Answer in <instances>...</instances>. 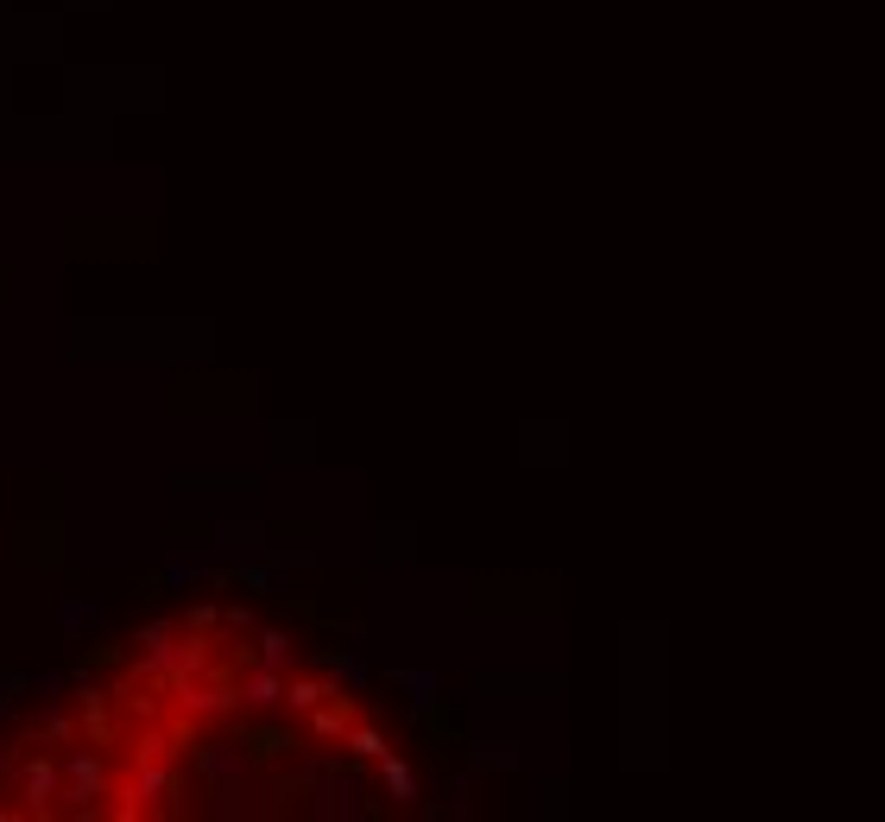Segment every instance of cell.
<instances>
[{"mask_svg": "<svg viewBox=\"0 0 885 822\" xmlns=\"http://www.w3.org/2000/svg\"><path fill=\"white\" fill-rule=\"evenodd\" d=\"M58 620H63V633H70V639H82V633H96V627H101V614H96L89 601H63Z\"/></svg>", "mask_w": 885, "mask_h": 822, "instance_id": "8992f818", "label": "cell"}, {"mask_svg": "<svg viewBox=\"0 0 885 822\" xmlns=\"http://www.w3.org/2000/svg\"><path fill=\"white\" fill-rule=\"evenodd\" d=\"M63 797V765L45 760V753H32V760L20 765V810L26 816H51Z\"/></svg>", "mask_w": 885, "mask_h": 822, "instance_id": "7a4b0ae2", "label": "cell"}, {"mask_svg": "<svg viewBox=\"0 0 885 822\" xmlns=\"http://www.w3.org/2000/svg\"><path fill=\"white\" fill-rule=\"evenodd\" d=\"M278 696H285V684H278V671H273V665L259 671V677H247V684H240V703H254V708H273Z\"/></svg>", "mask_w": 885, "mask_h": 822, "instance_id": "5b68a950", "label": "cell"}, {"mask_svg": "<svg viewBox=\"0 0 885 822\" xmlns=\"http://www.w3.org/2000/svg\"><path fill=\"white\" fill-rule=\"evenodd\" d=\"M32 689H39L45 703H58V696H63V677H58V671H45V677H32Z\"/></svg>", "mask_w": 885, "mask_h": 822, "instance_id": "8fae6325", "label": "cell"}, {"mask_svg": "<svg viewBox=\"0 0 885 822\" xmlns=\"http://www.w3.org/2000/svg\"><path fill=\"white\" fill-rule=\"evenodd\" d=\"M380 765H386V784L399 791V803H412V797H417V779H412V772H405L399 760H380Z\"/></svg>", "mask_w": 885, "mask_h": 822, "instance_id": "30bf717a", "label": "cell"}, {"mask_svg": "<svg viewBox=\"0 0 885 822\" xmlns=\"http://www.w3.org/2000/svg\"><path fill=\"white\" fill-rule=\"evenodd\" d=\"M348 746L361 760H386V741H380V727H348Z\"/></svg>", "mask_w": 885, "mask_h": 822, "instance_id": "ba28073f", "label": "cell"}, {"mask_svg": "<svg viewBox=\"0 0 885 822\" xmlns=\"http://www.w3.org/2000/svg\"><path fill=\"white\" fill-rule=\"evenodd\" d=\"M101 797H108V772L96 760V741H70V753H63V803L89 816V810H101Z\"/></svg>", "mask_w": 885, "mask_h": 822, "instance_id": "6da1fadb", "label": "cell"}, {"mask_svg": "<svg viewBox=\"0 0 885 822\" xmlns=\"http://www.w3.org/2000/svg\"><path fill=\"white\" fill-rule=\"evenodd\" d=\"M77 703H82V741H108V696H101L96 684H82L77 689Z\"/></svg>", "mask_w": 885, "mask_h": 822, "instance_id": "277c9868", "label": "cell"}, {"mask_svg": "<svg viewBox=\"0 0 885 822\" xmlns=\"http://www.w3.org/2000/svg\"><path fill=\"white\" fill-rule=\"evenodd\" d=\"M134 646H139V665H153V671H165V677H171V665H177V633L165 627V620H153V627L139 633Z\"/></svg>", "mask_w": 885, "mask_h": 822, "instance_id": "3957f363", "label": "cell"}, {"mask_svg": "<svg viewBox=\"0 0 885 822\" xmlns=\"http://www.w3.org/2000/svg\"><path fill=\"white\" fill-rule=\"evenodd\" d=\"M335 689L330 684H311V677H292V684H285V703L292 708H316V703H330Z\"/></svg>", "mask_w": 885, "mask_h": 822, "instance_id": "52a82bcc", "label": "cell"}, {"mask_svg": "<svg viewBox=\"0 0 885 822\" xmlns=\"http://www.w3.org/2000/svg\"><path fill=\"white\" fill-rule=\"evenodd\" d=\"M259 665H292V639H285V633H266V639H259Z\"/></svg>", "mask_w": 885, "mask_h": 822, "instance_id": "9c48e42d", "label": "cell"}]
</instances>
